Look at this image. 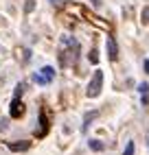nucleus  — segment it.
Here are the masks:
<instances>
[{"label": "nucleus", "instance_id": "obj_1", "mask_svg": "<svg viewBox=\"0 0 149 155\" xmlns=\"http://www.w3.org/2000/svg\"><path fill=\"white\" fill-rule=\"evenodd\" d=\"M101 87H103V72L101 70H94V74H92L90 83L86 87V96L88 98H97L101 94Z\"/></svg>", "mask_w": 149, "mask_h": 155}, {"label": "nucleus", "instance_id": "obj_2", "mask_svg": "<svg viewBox=\"0 0 149 155\" xmlns=\"http://www.w3.org/2000/svg\"><path fill=\"white\" fill-rule=\"evenodd\" d=\"M53 79H55V68H53V66H44L40 72L33 74V81H35L37 85H48Z\"/></svg>", "mask_w": 149, "mask_h": 155}, {"label": "nucleus", "instance_id": "obj_3", "mask_svg": "<svg viewBox=\"0 0 149 155\" xmlns=\"http://www.w3.org/2000/svg\"><path fill=\"white\" fill-rule=\"evenodd\" d=\"M22 114H24V103L20 98H13L11 101V109H9V116H11V118H20Z\"/></svg>", "mask_w": 149, "mask_h": 155}, {"label": "nucleus", "instance_id": "obj_4", "mask_svg": "<svg viewBox=\"0 0 149 155\" xmlns=\"http://www.w3.org/2000/svg\"><path fill=\"white\" fill-rule=\"evenodd\" d=\"M105 48H108V57H110V61H116V59H119V46H116V39H114V37H108Z\"/></svg>", "mask_w": 149, "mask_h": 155}, {"label": "nucleus", "instance_id": "obj_5", "mask_svg": "<svg viewBox=\"0 0 149 155\" xmlns=\"http://www.w3.org/2000/svg\"><path fill=\"white\" fill-rule=\"evenodd\" d=\"M31 147V142L29 140H20V142H11L9 144V151H13V153H22Z\"/></svg>", "mask_w": 149, "mask_h": 155}, {"label": "nucleus", "instance_id": "obj_6", "mask_svg": "<svg viewBox=\"0 0 149 155\" xmlns=\"http://www.w3.org/2000/svg\"><path fill=\"white\" fill-rule=\"evenodd\" d=\"M99 116V111H90V114H86V118H83V127H81V131H86L88 129V125H90V122L94 120V118H97Z\"/></svg>", "mask_w": 149, "mask_h": 155}, {"label": "nucleus", "instance_id": "obj_7", "mask_svg": "<svg viewBox=\"0 0 149 155\" xmlns=\"http://www.w3.org/2000/svg\"><path fill=\"white\" fill-rule=\"evenodd\" d=\"M88 147H90L92 151H97V153H99V151H103V149H105V144H103L101 140H90V142H88Z\"/></svg>", "mask_w": 149, "mask_h": 155}, {"label": "nucleus", "instance_id": "obj_8", "mask_svg": "<svg viewBox=\"0 0 149 155\" xmlns=\"http://www.w3.org/2000/svg\"><path fill=\"white\" fill-rule=\"evenodd\" d=\"M143 24H149V7H143V13H140Z\"/></svg>", "mask_w": 149, "mask_h": 155}, {"label": "nucleus", "instance_id": "obj_9", "mask_svg": "<svg viewBox=\"0 0 149 155\" xmlns=\"http://www.w3.org/2000/svg\"><path fill=\"white\" fill-rule=\"evenodd\" d=\"M22 94H24V83H18V85H16V94H13V98H20Z\"/></svg>", "mask_w": 149, "mask_h": 155}, {"label": "nucleus", "instance_id": "obj_10", "mask_svg": "<svg viewBox=\"0 0 149 155\" xmlns=\"http://www.w3.org/2000/svg\"><path fill=\"white\" fill-rule=\"evenodd\" d=\"M35 9V0H26V5H24V13H31Z\"/></svg>", "mask_w": 149, "mask_h": 155}, {"label": "nucleus", "instance_id": "obj_11", "mask_svg": "<svg viewBox=\"0 0 149 155\" xmlns=\"http://www.w3.org/2000/svg\"><path fill=\"white\" fill-rule=\"evenodd\" d=\"M123 155H134V142H127V147H125Z\"/></svg>", "mask_w": 149, "mask_h": 155}, {"label": "nucleus", "instance_id": "obj_12", "mask_svg": "<svg viewBox=\"0 0 149 155\" xmlns=\"http://www.w3.org/2000/svg\"><path fill=\"white\" fill-rule=\"evenodd\" d=\"M138 90H140V94H149V83H140Z\"/></svg>", "mask_w": 149, "mask_h": 155}, {"label": "nucleus", "instance_id": "obj_13", "mask_svg": "<svg viewBox=\"0 0 149 155\" xmlns=\"http://www.w3.org/2000/svg\"><path fill=\"white\" fill-rule=\"evenodd\" d=\"M90 61H92V64H97V61H99V53H97V50H92V53H90Z\"/></svg>", "mask_w": 149, "mask_h": 155}, {"label": "nucleus", "instance_id": "obj_14", "mask_svg": "<svg viewBox=\"0 0 149 155\" xmlns=\"http://www.w3.org/2000/svg\"><path fill=\"white\" fill-rule=\"evenodd\" d=\"M145 70H147V74H149V59H145Z\"/></svg>", "mask_w": 149, "mask_h": 155}, {"label": "nucleus", "instance_id": "obj_15", "mask_svg": "<svg viewBox=\"0 0 149 155\" xmlns=\"http://www.w3.org/2000/svg\"><path fill=\"white\" fill-rule=\"evenodd\" d=\"M50 2H53V5H61V0H50Z\"/></svg>", "mask_w": 149, "mask_h": 155}]
</instances>
